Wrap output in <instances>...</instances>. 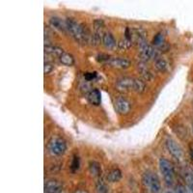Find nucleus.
Here are the masks:
<instances>
[{
	"mask_svg": "<svg viewBox=\"0 0 193 193\" xmlns=\"http://www.w3.org/2000/svg\"><path fill=\"white\" fill-rule=\"evenodd\" d=\"M65 21H66L67 30L70 32L71 35L73 36L76 41L78 42L88 41L89 36L86 33L84 26L81 23H79L78 21H76L75 19H72V17H68Z\"/></svg>",
	"mask_w": 193,
	"mask_h": 193,
	"instance_id": "obj_1",
	"label": "nucleus"
},
{
	"mask_svg": "<svg viewBox=\"0 0 193 193\" xmlns=\"http://www.w3.org/2000/svg\"><path fill=\"white\" fill-rule=\"evenodd\" d=\"M143 184H145V186L149 188V190L152 193H159L161 186H160V182L157 176L151 171H147L143 174L142 177Z\"/></svg>",
	"mask_w": 193,
	"mask_h": 193,
	"instance_id": "obj_2",
	"label": "nucleus"
},
{
	"mask_svg": "<svg viewBox=\"0 0 193 193\" xmlns=\"http://www.w3.org/2000/svg\"><path fill=\"white\" fill-rule=\"evenodd\" d=\"M159 169L167 185H172L174 182V168L167 159L161 157L159 159Z\"/></svg>",
	"mask_w": 193,
	"mask_h": 193,
	"instance_id": "obj_3",
	"label": "nucleus"
},
{
	"mask_svg": "<svg viewBox=\"0 0 193 193\" xmlns=\"http://www.w3.org/2000/svg\"><path fill=\"white\" fill-rule=\"evenodd\" d=\"M48 149L50 153L54 155H61L66 152L67 144L63 139L61 138H53L49 142Z\"/></svg>",
	"mask_w": 193,
	"mask_h": 193,
	"instance_id": "obj_4",
	"label": "nucleus"
},
{
	"mask_svg": "<svg viewBox=\"0 0 193 193\" xmlns=\"http://www.w3.org/2000/svg\"><path fill=\"white\" fill-rule=\"evenodd\" d=\"M140 48V57L144 61L150 60L152 58L156 56V50H155L152 44H148V42H144L139 44Z\"/></svg>",
	"mask_w": 193,
	"mask_h": 193,
	"instance_id": "obj_5",
	"label": "nucleus"
},
{
	"mask_svg": "<svg viewBox=\"0 0 193 193\" xmlns=\"http://www.w3.org/2000/svg\"><path fill=\"white\" fill-rule=\"evenodd\" d=\"M116 88L120 92H134V78L122 77L116 82Z\"/></svg>",
	"mask_w": 193,
	"mask_h": 193,
	"instance_id": "obj_6",
	"label": "nucleus"
},
{
	"mask_svg": "<svg viewBox=\"0 0 193 193\" xmlns=\"http://www.w3.org/2000/svg\"><path fill=\"white\" fill-rule=\"evenodd\" d=\"M166 147H167L169 153L171 154L175 158L177 159H182L183 157V150L180 147V145L175 141L171 137H167L166 139Z\"/></svg>",
	"mask_w": 193,
	"mask_h": 193,
	"instance_id": "obj_7",
	"label": "nucleus"
},
{
	"mask_svg": "<svg viewBox=\"0 0 193 193\" xmlns=\"http://www.w3.org/2000/svg\"><path fill=\"white\" fill-rule=\"evenodd\" d=\"M107 65L116 68V69H127L130 66V61L124 57H110L107 60Z\"/></svg>",
	"mask_w": 193,
	"mask_h": 193,
	"instance_id": "obj_8",
	"label": "nucleus"
},
{
	"mask_svg": "<svg viewBox=\"0 0 193 193\" xmlns=\"http://www.w3.org/2000/svg\"><path fill=\"white\" fill-rule=\"evenodd\" d=\"M115 109L119 114H127L130 111V102L127 98L120 97L115 101Z\"/></svg>",
	"mask_w": 193,
	"mask_h": 193,
	"instance_id": "obj_9",
	"label": "nucleus"
},
{
	"mask_svg": "<svg viewBox=\"0 0 193 193\" xmlns=\"http://www.w3.org/2000/svg\"><path fill=\"white\" fill-rule=\"evenodd\" d=\"M44 193H62V185L57 180H48L44 185Z\"/></svg>",
	"mask_w": 193,
	"mask_h": 193,
	"instance_id": "obj_10",
	"label": "nucleus"
},
{
	"mask_svg": "<svg viewBox=\"0 0 193 193\" xmlns=\"http://www.w3.org/2000/svg\"><path fill=\"white\" fill-rule=\"evenodd\" d=\"M102 44L104 45L105 48H108V49H113V48H116L117 45V43H116V40L114 39L113 35L109 33V32H105L103 34V37H102Z\"/></svg>",
	"mask_w": 193,
	"mask_h": 193,
	"instance_id": "obj_11",
	"label": "nucleus"
},
{
	"mask_svg": "<svg viewBox=\"0 0 193 193\" xmlns=\"http://www.w3.org/2000/svg\"><path fill=\"white\" fill-rule=\"evenodd\" d=\"M87 98L88 101L94 105H98L101 103V92L98 91V89H94V90H91L89 92L88 96H87Z\"/></svg>",
	"mask_w": 193,
	"mask_h": 193,
	"instance_id": "obj_12",
	"label": "nucleus"
},
{
	"mask_svg": "<svg viewBox=\"0 0 193 193\" xmlns=\"http://www.w3.org/2000/svg\"><path fill=\"white\" fill-rule=\"evenodd\" d=\"M155 69L160 72V73H165L166 71H168L169 69V63L168 61L163 57L157 58L155 62Z\"/></svg>",
	"mask_w": 193,
	"mask_h": 193,
	"instance_id": "obj_13",
	"label": "nucleus"
},
{
	"mask_svg": "<svg viewBox=\"0 0 193 193\" xmlns=\"http://www.w3.org/2000/svg\"><path fill=\"white\" fill-rule=\"evenodd\" d=\"M49 22L50 24L53 27L57 29H60V30H65L67 29L66 27V21H64L63 19L58 17V16H51L50 19H49Z\"/></svg>",
	"mask_w": 193,
	"mask_h": 193,
	"instance_id": "obj_14",
	"label": "nucleus"
},
{
	"mask_svg": "<svg viewBox=\"0 0 193 193\" xmlns=\"http://www.w3.org/2000/svg\"><path fill=\"white\" fill-rule=\"evenodd\" d=\"M121 178H122V172L119 169H113L108 173L106 179L110 183H116L121 180Z\"/></svg>",
	"mask_w": 193,
	"mask_h": 193,
	"instance_id": "obj_15",
	"label": "nucleus"
},
{
	"mask_svg": "<svg viewBox=\"0 0 193 193\" xmlns=\"http://www.w3.org/2000/svg\"><path fill=\"white\" fill-rule=\"evenodd\" d=\"M44 52L50 55H54V56H59L64 52L62 48H58V46H54V45H45L44 46Z\"/></svg>",
	"mask_w": 193,
	"mask_h": 193,
	"instance_id": "obj_16",
	"label": "nucleus"
},
{
	"mask_svg": "<svg viewBox=\"0 0 193 193\" xmlns=\"http://www.w3.org/2000/svg\"><path fill=\"white\" fill-rule=\"evenodd\" d=\"M59 60H60L61 63L64 64V65H66V66H72L73 64V62H74V59H73V55L70 53H68V52H65V51L60 55Z\"/></svg>",
	"mask_w": 193,
	"mask_h": 193,
	"instance_id": "obj_17",
	"label": "nucleus"
},
{
	"mask_svg": "<svg viewBox=\"0 0 193 193\" xmlns=\"http://www.w3.org/2000/svg\"><path fill=\"white\" fill-rule=\"evenodd\" d=\"M132 43H133V41L131 39L125 37L124 39H121L120 41L117 43V48H119V49H122V50L128 49V48L132 45Z\"/></svg>",
	"mask_w": 193,
	"mask_h": 193,
	"instance_id": "obj_18",
	"label": "nucleus"
},
{
	"mask_svg": "<svg viewBox=\"0 0 193 193\" xmlns=\"http://www.w3.org/2000/svg\"><path fill=\"white\" fill-rule=\"evenodd\" d=\"M146 90L145 82L139 78H134V92L143 93Z\"/></svg>",
	"mask_w": 193,
	"mask_h": 193,
	"instance_id": "obj_19",
	"label": "nucleus"
},
{
	"mask_svg": "<svg viewBox=\"0 0 193 193\" xmlns=\"http://www.w3.org/2000/svg\"><path fill=\"white\" fill-rule=\"evenodd\" d=\"M89 169H90V172H91V174L93 176H98L100 173H101V166H100L98 162H90Z\"/></svg>",
	"mask_w": 193,
	"mask_h": 193,
	"instance_id": "obj_20",
	"label": "nucleus"
},
{
	"mask_svg": "<svg viewBox=\"0 0 193 193\" xmlns=\"http://www.w3.org/2000/svg\"><path fill=\"white\" fill-rule=\"evenodd\" d=\"M139 69H140V72H141V74H142V76L144 78L147 79V80H152L153 77H154V74H153V73L147 67L140 66Z\"/></svg>",
	"mask_w": 193,
	"mask_h": 193,
	"instance_id": "obj_21",
	"label": "nucleus"
},
{
	"mask_svg": "<svg viewBox=\"0 0 193 193\" xmlns=\"http://www.w3.org/2000/svg\"><path fill=\"white\" fill-rule=\"evenodd\" d=\"M96 191H97V193H108V187L102 180H98L97 183Z\"/></svg>",
	"mask_w": 193,
	"mask_h": 193,
	"instance_id": "obj_22",
	"label": "nucleus"
},
{
	"mask_svg": "<svg viewBox=\"0 0 193 193\" xmlns=\"http://www.w3.org/2000/svg\"><path fill=\"white\" fill-rule=\"evenodd\" d=\"M163 42H164V35L162 33H157L153 40V44L158 46V45H161L163 44Z\"/></svg>",
	"mask_w": 193,
	"mask_h": 193,
	"instance_id": "obj_23",
	"label": "nucleus"
},
{
	"mask_svg": "<svg viewBox=\"0 0 193 193\" xmlns=\"http://www.w3.org/2000/svg\"><path fill=\"white\" fill-rule=\"evenodd\" d=\"M184 178H185V180H186L187 186L189 187L191 190H193V176L190 173H185Z\"/></svg>",
	"mask_w": 193,
	"mask_h": 193,
	"instance_id": "obj_24",
	"label": "nucleus"
},
{
	"mask_svg": "<svg viewBox=\"0 0 193 193\" xmlns=\"http://www.w3.org/2000/svg\"><path fill=\"white\" fill-rule=\"evenodd\" d=\"M53 70V64L50 63V62H44V73L46 74V73H49L51 71Z\"/></svg>",
	"mask_w": 193,
	"mask_h": 193,
	"instance_id": "obj_25",
	"label": "nucleus"
},
{
	"mask_svg": "<svg viewBox=\"0 0 193 193\" xmlns=\"http://www.w3.org/2000/svg\"><path fill=\"white\" fill-rule=\"evenodd\" d=\"M96 76H97L96 72H94V73H86L84 74V78H85L86 81H91V80L96 78Z\"/></svg>",
	"mask_w": 193,
	"mask_h": 193,
	"instance_id": "obj_26",
	"label": "nucleus"
},
{
	"mask_svg": "<svg viewBox=\"0 0 193 193\" xmlns=\"http://www.w3.org/2000/svg\"><path fill=\"white\" fill-rule=\"evenodd\" d=\"M79 167V161H78V158L77 157H74L73 161V164H72V168H73V170H76V169H78Z\"/></svg>",
	"mask_w": 193,
	"mask_h": 193,
	"instance_id": "obj_27",
	"label": "nucleus"
},
{
	"mask_svg": "<svg viewBox=\"0 0 193 193\" xmlns=\"http://www.w3.org/2000/svg\"><path fill=\"white\" fill-rule=\"evenodd\" d=\"M184 193H193V190H191L188 186H184Z\"/></svg>",
	"mask_w": 193,
	"mask_h": 193,
	"instance_id": "obj_28",
	"label": "nucleus"
},
{
	"mask_svg": "<svg viewBox=\"0 0 193 193\" xmlns=\"http://www.w3.org/2000/svg\"><path fill=\"white\" fill-rule=\"evenodd\" d=\"M74 193H88L87 191H85V190H82V189H79V190H76Z\"/></svg>",
	"mask_w": 193,
	"mask_h": 193,
	"instance_id": "obj_29",
	"label": "nucleus"
},
{
	"mask_svg": "<svg viewBox=\"0 0 193 193\" xmlns=\"http://www.w3.org/2000/svg\"><path fill=\"white\" fill-rule=\"evenodd\" d=\"M166 193H172V192H170V191H168V192H166Z\"/></svg>",
	"mask_w": 193,
	"mask_h": 193,
	"instance_id": "obj_30",
	"label": "nucleus"
},
{
	"mask_svg": "<svg viewBox=\"0 0 193 193\" xmlns=\"http://www.w3.org/2000/svg\"><path fill=\"white\" fill-rule=\"evenodd\" d=\"M192 155H193V152H192Z\"/></svg>",
	"mask_w": 193,
	"mask_h": 193,
	"instance_id": "obj_31",
	"label": "nucleus"
}]
</instances>
